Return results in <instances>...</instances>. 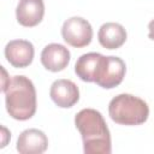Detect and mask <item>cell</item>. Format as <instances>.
Returning a JSON list of instances; mask_svg holds the SVG:
<instances>
[{"mask_svg": "<svg viewBox=\"0 0 154 154\" xmlns=\"http://www.w3.org/2000/svg\"><path fill=\"white\" fill-rule=\"evenodd\" d=\"M75 125L82 136L85 154H109L112 152L111 134L99 111L81 109L75 116Z\"/></svg>", "mask_w": 154, "mask_h": 154, "instance_id": "obj_1", "label": "cell"}, {"mask_svg": "<svg viewBox=\"0 0 154 154\" xmlns=\"http://www.w3.org/2000/svg\"><path fill=\"white\" fill-rule=\"evenodd\" d=\"M4 94L6 111L13 119L23 122L30 119L35 114L37 107L36 89L28 77H12Z\"/></svg>", "mask_w": 154, "mask_h": 154, "instance_id": "obj_2", "label": "cell"}, {"mask_svg": "<svg viewBox=\"0 0 154 154\" xmlns=\"http://www.w3.org/2000/svg\"><path fill=\"white\" fill-rule=\"evenodd\" d=\"M111 119L120 125H141L149 117L147 102L131 94H119L114 96L108 105Z\"/></svg>", "mask_w": 154, "mask_h": 154, "instance_id": "obj_3", "label": "cell"}, {"mask_svg": "<svg viewBox=\"0 0 154 154\" xmlns=\"http://www.w3.org/2000/svg\"><path fill=\"white\" fill-rule=\"evenodd\" d=\"M61 36L67 45L75 48H82L91 42L93 28L87 19L82 17H71L64 22Z\"/></svg>", "mask_w": 154, "mask_h": 154, "instance_id": "obj_4", "label": "cell"}, {"mask_svg": "<svg viewBox=\"0 0 154 154\" xmlns=\"http://www.w3.org/2000/svg\"><path fill=\"white\" fill-rule=\"evenodd\" d=\"M125 71L126 66L123 59L114 55H103L95 83L103 89H113L123 82L125 77Z\"/></svg>", "mask_w": 154, "mask_h": 154, "instance_id": "obj_5", "label": "cell"}, {"mask_svg": "<svg viewBox=\"0 0 154 154\" xmlns=\"http://www.w3.org/2000/svg\"><path fill=\"white\" fill-rule=\"evenodd\" d=\"M34 45L28 40H11L5 46V58L16 69L29 66L34 60Z\"/></svg>", "mask_w": 154, "mask_h": 154, "instance_id": "obj_6", "label": "cell"}, {"mask_svg": "<svg viewBox=\"0 0 154 154\" xmlns=\"http://www.w3.org/2000/svg\"><path fill=\"white\" fill-rule=\"evenodd\" d=\"M52 101L61 108H70L79 100V90L75 82L71 79L60 78L52 83L49 89Z\"/></svg>", "mask_w": 154, "mask_h": 154, "instance_id": "obj_7", "label": "cell"}, {"mask_svg": "<svg viewBox=\"0 0 154 154\" xmlns=\"http://www.w3.org/2000/svg\"><path fill=\"white\" fill-rule=\"evenodd\" d=\"M41 64L51 72H59L67 67L71 54L70 51L60 43H49L41 52Z\"/></svg>", "mask_w": 154, "mask_h": 154, "instance_id": "obj_8", "label": "cell"}, {"mask_svg": "<svg viewBox=\"0 0 154 154\" xmlns=\"http://www.w3.org/2000/svg\"><path fill=\"white\" fill-rule=\"evenodd\" d=\"M45 14L43 0H19L16 8L17 22L25 28H32L41 23Z\"/></svg>", "mask_w": 154, "mask_h": 154, "instance_id": "obj_9", "label": "cell"}, {"mask_svg": "<svg viewBox=\"0 0 154 154\" xmlns=\"http://www.w3.org/2000/svg\"><path fill=\"white\" fill-rule=\"evenodd\" d=\"M48 147V138L38 129L24 130L17 140V150L20 154H41Z\"/></svg>", "mask_w": 154, "mask_h": 154, "instance_id": "obj_10", "label": "cell"}, {"mask_svg": "<svg viewBox=\"0 0 154 154\" xmlns=\"http://www.w3.org/2000/svg\"><path fill=\"white\" fill-rule=\"evenodd\" d=\"M100 45L106 49L120 48L126 41V30L119 23L108 22L100 26L97 32Z\"/></svg>", "mask_w": 154, "mask_h": 154, "instance_id": "obj_11", "label": "cell"}, {"mask_svg": "<svg viewBox=\"0 0 154 154\" xmlns=\"http://www.w3.org/2000/svg\"><path fill=\"white\" fill-rule=\"evenodd\" d=\"M103 55L96 52H90L81 55L75 64V72L83 82H95L99 73Z\"/></svg>", "mask_w": 154, "mask_h": 154, "instance_id": "obj_12", "label": "cell"}, {"mask_svg": "<svg viewBox=\"0 0 154 154\" xmlns=\"http://www.w3.org/2000/svg\"><path fill=\"white\" fill-rule=\"evenodd\" d=\"M148 30H149L148 37L154 41V19H152V20L149 22V24H148Z\"/></svg>", "mask_w": 154, "mask_h": 154, "instance_id": "obj_13", "label": "cell"}]
</instances>
